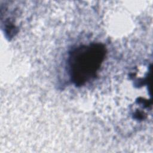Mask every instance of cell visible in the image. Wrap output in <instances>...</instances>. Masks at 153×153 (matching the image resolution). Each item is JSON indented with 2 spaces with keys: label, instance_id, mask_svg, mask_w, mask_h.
I'll list each match as a JSON object with an SVG mask.
<instances>
[{
  "label": "cell",
  "instance_id": "6da1fadb",
  "mask_svg": "<svg viewBox=\"0 0 153 153\" xmlns=\"http://www.w3.org/2000/svg\"><path fill=\"white\" fill-rule=\"evenodd\" d=\"M102 44L93 43L74 50L69 57L70 76L76 85H82L97 75L105 56Z\"/></svg>",
  "mask_w": 153,
  "mask_h": 153
}]
</instances>
